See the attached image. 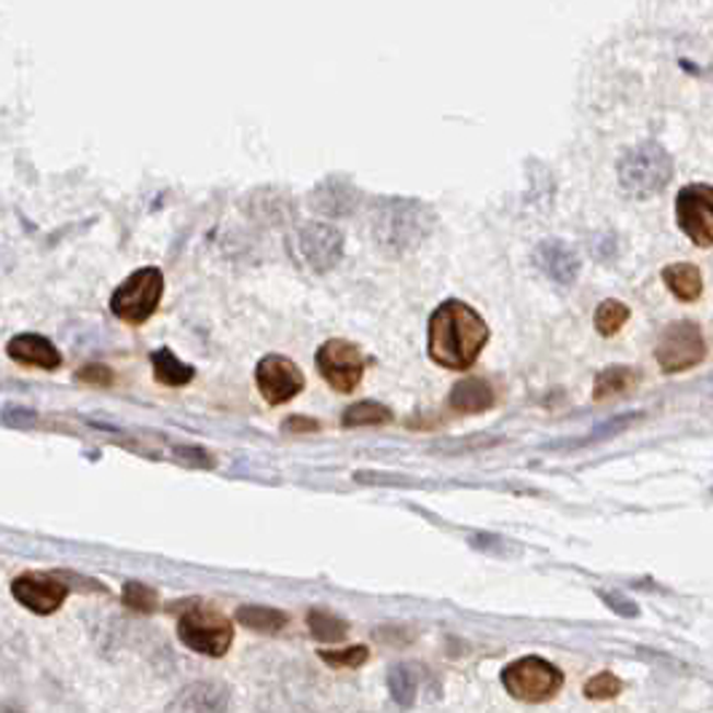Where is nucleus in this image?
I'll return each mask as SVG.
<instances>
[{
	"label": "nucleus",
	"mask_w": 713,
	"mask_h": 713,
	"mask_svg": "<svg viewBox=\"0 0 713 713\" xmlns=\"http://www.w3.org/2000/svg\"><path fill=\"white\" fill-rule=\"evenodd\" d=\"M489 343V325L465 301H445L430 317V356L448 371H467Z\"/></svg>",
	"instance_id": "nucleus-1"
},
{
	"label": "nucleus",
	"mask_w": 713,
	"mask_h": 713,
	"mask_svg": "<svg viewBox=\"0 0 713 713\" xmlns=\"http://www.w3.org/2000/svg\"><path fill=\"white\" fill-rule=\"evenodd\" d=\"M432 225L435 215L421 201L400 199V196H382L373 201L371 234L391 258L413 253L432 234Z\"/></svg>",
	"instance_id": "nucleus-2"
},
{
	"label": "nucleus",
	"mask_w": 713,
	"mask_h": 713,
	"mask_svg": "<svg viewBox=\"0 0 713 713\" xmlns=\"http://www.w3.org/2000/svg\"><path fill=\"white\" fill-rule=\"evenodd\" d=\"M622 191L633 199H650L657 196L674 177V159L657 142H641L622 153L617 164Z\"/></svg>",
	"instance_id": "nucleus-3"
},
{
	"label": "nucleus",
	"mask_w": 713,
	"mask_h": 713,
	"mask_svg": "<svg viewBox=\"0 0 713 713\" xmlns=\"http://www.w3.org/2000/svg\"><path fill=\"white\" fill-rule=\"evenodd\" d=\"M177 639L204 657H223L234 644V622L210 604H188L177 617Z\"/></svg>",
	"instance_id": "nucleus-4"
},
{
	"label": "nucleus",
	"mask_w": 713,
	"mask_h": 713,
	"mask_svg": "<svg viewBox=\"0 0 713 713\" xmlns=\"http://www.w3.org/2000/svg\"><path fill=\"white\" fill-rule=\"evenodd\" d=\"M162 295L164 274L156 266H145V269H138L132 277H127V282L118 284L110 299V312L121 323L142 325L156 314Z\"/></svg>",
	"instance_id": "nucleus-5"
},
{
	"label": "nucleus",
	"mask_w": 713,
	"mask_h": 713,
	"mask_svg": "<svg viewBox=\"0 0 713 713\" xmlns=\"http://www.w3.org/2000/svg\"><path fill=\"white\" fill-rule=\"evenodd\" d=\"M502 687L521 703H545L563 687V674L542 657H521L502 670Z\"/></svg>",
	"instance_id": "nucleus-6"
},
{
	"label": "nucleus",
	"mask_w": 713,
	"mask_h": 713,
	"mask_svg": "<svg viewBox=\"0 0 713 713\" xmlns=\"http://www.w3.org/2000/svg\"><path fill=\"white\" fill-rule=\"evenodd\" d=\"M655 356L665 373H685L705 360L703 332L689 319L668 325L659 336Z\"/></svg>",
	"instance_id": "nucleus-7"
},
{
	"label": "nucleus",
	"mask_w": 713,
	"mask_h": 713,
	"mask_svg": "<svg viewBox=\"0 0 713 713\" xmlns=\"http://www.w3.org/2000/svg\"><path fill=\"white\" fill-rule=\"evenodd\" d=\"M11 596L33 615H55L68 601L70 585L59 572H25L11 580Z\"/></svg>",
	"instance_id": "nucleus-8"
},
{
	"label": "nucleus",
	"mask_w": 713,
	"mask_h": 713,
	"mask_svg": "<svg viewBox=\"0 0 713 713\" xmlns=\"http://www.w3.org/2000/svg\"><path fill=\"white\" fill-rule=\"evenodd\" d=\"M317 371L332 389L349 395L365 376V356L354 343L343 338H330L317 349Z\"/></svg>",
	"instance_id": "nucleus-9"
},
{
	"label": "nucleus",
	"mask_w": 713,
	"mask_h": 713,
	"mask_svg": "<svg viewBox=\"0 0 713 713\" xmlns=\"http://www.w3.org/2000/svg\"><path fill=\"white\" fill-rule=\"evenodd\" d=\"M255 384H258L260 397L269 406H284L293 397H299L306 386L301 367L290 356L266 354L255 367Z\"/></svg>",
	"instance_id": "nucleus-10"
},
{
	"label": "nucleus",
	"mask_w": 713,
	"mask_h": 713,
	"mask_svg": "<svg viewBox=\"0 0 713 713\" xmlns=\"http://www.w3.org/2000/svg\"><path fill=\"white\" fill-rule=\"evenodd\" d=\"M676 220L694 245L713 247V186L694 183L681 188L676 199Z\"/></svg>",
	"instance_id": "nucleus-11"
},
{
	"label": "nucleus",
	"mask_w": 713,
	"mask_h": 713,
	"mask_svg": "<svg viewBox=\"0 0 713 713\" xmlns=\"http://www.w3.org/2000/svg\"><path fill=\"white\" fill-rule=\"evenodd\" d=\"M299 247L308 269L317 271V274H328L330 269H336L343 255V234L332 229L330 223L312 220V223L301 225Z\"/></svg>",
	"instance_id": "nucleus-12"
},
{
	"label": "nucleus",
	"mask_w": 713,
	"mask_h": 713,
	"mask_svg": "<svg viewBox=\"0 0 713 713\" xmlns=\"http://www.w3.org/2000/svg\"><path fill=\"white\" fill-rule=\"evenodd\" d=\"M231 687L218 679H201L183 687L166 703L164 713H229Z\"/></svg>",
	"instance_id": "nucleus-13"
},
{
	"label": "nucleus",
	"mask_w": 713,
	"mask_h": 713,
	"mask_svg": "<svg viewBox=\"0 0 713 713\" xmlns=\"http://www.w3.org/2000/svg\"><path fill=\"white\" fill-rule=\"evenodd\" d=\"M5 352L14 362L27 367H40V371H57L62 365V354L55 343L46 336H38V332H22V336H14L5 347Z\"/></svg>",
	"instance_id": "nucleus-14"
},
{
	"label": "nucleus",
	"mask_w": 713,
	"mask_h": 713,
	"mask_svg": "<svg viewBox=\"0 0 713 713\" xmlns=\"http://www.w3.org/2000/svg\"><path fill=\"white\" fill-rule=\"evenodd\" d=\"M534 264H537V269L545 277H550L558 284H574L576 277H580V258L563 242H542V245L534 249Z\"/></svg>",
	"instance_id": "nucleus-15"
},
{
	"label": "nucleus",
	"mask_w": 713,
	"mask_h": 713,
	"mask_svg": "<svg viewBox=\"0 0 713 713\" xmlns=\"http://www.w3.org/2000/svg\"><path fill=\"white\" fill-rule=\"evenodd\" d=\"M356 199H360V194H356L352 183L343 180V177H328V180L314 188L312 207L317 212H323V215L341 218L354 210Z\"/></svg>",
	"instance_id": "nucleus-16"
},
{
	"label": "nucleus",
	"mask_w": 713,
	"mask_h": 713,
	"mask_svg": "<svg viewBox=\"0 0 713 713\" xmlns=\"http://www.w3.org/2000/svg\"><path fill=\"white\" fill-rule=\"evenodd\" d=\"M494 389H491V384L483 382V378H465V382H459L451 389L448 397V406L454 408L456 413L465 416L486 413L489 408H494Z\"/></svg>",
	"instance_id": "nucleus-17"
},
{
	"label": "nucleus",
	"mask_w": 713,
	"mask_h": 713,
	"mask_svg": "<svg viewBox=\"0 0 713 713\" xmlns=\"http://www.w3.org/2000/svg\"><path fill=\"white\" fill-rule=\"evenodd\" d=\"M290 617L282 609L274 606H260V604H245L236 609V622L247 631L255 633H279L288 626Z\"/></svg>",
	"instance_id": "nucleus-18"
},
{
	"label": "nucleus",
	"mask_w": 713,
	"mask_h": 713,
	"mask_svg": "<svg viewBox=\"0 0 713 713\" xmlns=\"http://www.w3.org/2000/svg\"><path fill=\"white\" fill-rule=\"evenodd\" d=\"M665 284H668L670 293L679 301H698L700 293H703V277H700V269L692 264H674L663 271Z\"/></svg>",
	"instance_id": "nucleus-19"
},
{
	"label": "nucleus",
	"mask_w": 713,
	"mask_h": 713,
	"mask_svg": "<svg viewBox=\"0 0 713 713\" xmlns=\"http://www.w3.org/2000/svg\"><path fill=\"white\" fill-rule=\"evenodd\" d=\"M151 362H153V376H156V382L164 386H186L191 384L196 376L194 367L177 360V354L166 347L156 349V352L151 354Z\"/></svg>",
	"instance_id": "nucleus-20"
},
{
	"label": "nucleus",
	"mask_w": 713,
	"mask_h": 713,
	"mask_svg": "<svg viewBox=\"0 0 713 713\" xmlns=\"http://www.w3.org/2000/svg\"><path fill=\"white\" fill-rule=\"evenodd\" d=\"M306 626L308 631L317 641H323V644H336V641H343L349 633V622L341 620L338 615H332L330 609H323V606H314V609H308L306 615Z\"/></svg>",
	"instance_id": "nucleus-21"
},
{
	"label": "nucleus",
	"mask_w": 713,
	"mask_h": 713,
	"mask_svg": "<svg viewBox=\"0 0 713 713\" xmlns=\"http://www.w3.org/2000/svg\"><path fill=\"white\" fill-rule=\"evenodd\" d=\"M635 382H639V376H635V371H631V367H622V365L606 367V371H601L596 376L593 397H596V400H609V397L626 395V391L633 389Z\"/></svg>",
	"instance_id": "nucleus-22"
},
{
	"label": "nucleus",
	"mask_w": 713,
	"mask_h": 713,
	"mask_svg": "<svg viewBox=\"0 0 713 713\" xmlns=\"http://www.w3.org/2000/svg\"><path fill=\"white\" fill-rule=\"evenodd\" d=\"M389 421H391L389 408L382 406V402L362 400V402H354L352 408H347L341 424L347 426V430H356V426H382V424H389Z\"/></svg>",
	"instance_id": "nucleus-23"
},
{
	"label": "nucleus",
	"mask_w": 713,
	"mask_h": 713,
	"mask_svg": "<svg viewBox=\"0 0 713 713\" xmlns=\"http://www.w3.org/2000/svg\"><path fill=\"white\" fill-rule=\"evenodd\" d=\"M386 685H389V694L400 709H411L416 703V674L408 665H395L386 676Z\"/></svg>",
	"instance_id": "nucleus-24"
},
{
	"label": "nucleus",
	"mask_w": 713,
	"mask_h": 713,
	"mask_svg": "<svg viewBox=\"0 0 713 713\" xmlns=\"http://www.w3.org/2000/svg\"><path fill=\"white\" fill-rule=\"evenodd\" d=\"M628 317H631V308H628L626 303L604 301L601 306L596 308V330L601 332V336H615V332H620L622 325L628 323Z\"/></svg>",
	"instance_id": "nucleus-25"
},
{
	"label": "nucleus",
	"mask_w": 713,
	"mask_h": 713,
	"mask_svg": "<svg viewBox=\"0 0 713 713\" xmlns=\"http://www.w3.org/2000/svg\"><path fill=\"white\" fill-rule=\"evenodd\" d=\"M124 604L129 606L132 611H140V615H153L159 609V593L153 587L142 585V582H124Z\"/></svg>",
	"instance_id": "nucleus-26"
},
{
	"label": "nucleus",
	"mask_w": 713,
	"mask_h": 713,
	"mask_svg": "<svg viewBox=\"0 0 713 713\" xmlns=\"http://www.w3.org/2000/svg\"><path fill=\"white\" fill-rule=\"evenodd\" d=\"M319 657L325 659V663L332 665V668H360V665L367 663V657H371V652H367V646H347V650H323L319 652Z\"/></svg>",
	"instance_id": "nucleus-27"
},
{
	"label": "nucleus",
	"mask_w": 713,
	"mask_h": 713,
	"mask_svg": "<svg viewBox=\"0 0 713 713\" xmlns=\"http://www.w3.org/2000/svg\"><path fill=\"white\" fill-rule=\"evenodd\" d=\"M582 692H585V698L591 700H611L622 692V681L617 679L615 674H609V670H604V674L593 676Z\"/></svg>",
	"instance_id": "nucleus-28"
},
{
	"label": "nucleus",
	"mask_w": 713,
	"mask_h": 713,
	"mask_svg": "<svg viewBox=\"0 0 713 713\" xmlns=\"http://www.w3.org/2000/svg\"><path fill=\"white\" fill-rule=\"evenodd\" d=\"M175 459L191 467H204V469L215 467V459H212L204 448H196V445H177Z\"/></svg>",
	"instance_id": "nucleus-29"
},
{
	"label": "nucleus",
	"mask_w": 713,
	"mask_h": 713,
	"mask_svg": "<svg viewBox=\"0 0 713 713\" xmlns=\"http://www.w3.org/2000/svg\"><path fill=\"white\" fill-rule=\"evenodd\" d=\"M79 382L92 384V386H110L113 384V373H110V367L97 365V362H94V365L81 367Z\"/></svg>",
	"instance_id": "nucleus-30"
},
{
	"label": "nucleus",
	"mask_w": 713,
	"mask_h": 713,
	"mask_svg": "<svg viewBox=\"0 0 713 713\" xmlns=\"http://www.w3.org/2000/svg\"><path fill=\"white\" fill-rule=\"evenodd\" d=\"M282 430L288 432V435H312V432L319 430V421L306 419V416H290L282 424Z\"/></svg>",
	"instance_id": "nucleus-31"
},
{
	"label": "nucleus",
	"mask_w": 713,
	"mask_h": 713,
	"mask_svg": "<svg viewBox=\"0 0 713 713\" xmlns=\"http://www.w3.org/2000/svg\"><path fill=\"white\" fill-rule=\"evenodd\" d=\"M635 419H639V413L628 416V419H615V421H609V424L598 426V430L593 432V437H587L585 443H596V440H604V437H611V435H617V432H620V430H626V426H631Z\"/></svg>",
	"instance_id": "nucleus-32"
},
{
	"label": "nucleus",
	"mask_w": 713,
	"mask_h": 713,
	"mask_svg": "<svg viewBox=\"0 0 713 713\" xmlns=\"http://www.w3.org/2000/svg\"><path fill=\"white\" fill-rule=\"evenodd\" d=\"M3 421L11 426H30L35 421V413L25 411V408H5Z\"/></svg>",
	"instance_id": "nucleus-33"
},
{
	"label": "nucleus",
	"mask_w": 713,
	"mask_h": 713,
	"mask_svg": "<svg viewBox=\"0 0 713 713\" xmlns=\"http://www.w3.org/2000/svg\"><path fill=\"white\" fill-rule=\"evenodd\" d=\"M604 601L606 604H615V606H611V609L620 611V615H626V617H635V615H639V606H635L633 601H622V598L611 596V593H609V596H604Z\"/></svg>",
	"instance_id": "nucleus-34"
},
{
	"label": "nucleus",
	"mask_w": 713,
	"mask_h": 713,
	"mask_svg": "<svg viewBox=\"0 0 713 713\" xmlns=\"http://www.w3.org/2000/svg\"><path fill=\"white\" fill-rule=\"evenodd\" d=\"M16 711L22 709H16V705H0V713H16Z\"/></svg>",
	"instance_id": "nucleus-35"
}]
</instances>
